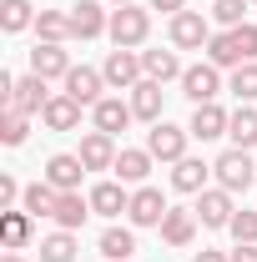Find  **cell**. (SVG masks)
I'll return each instance as SVG.
<instances>
[{"label": "cell", "mask_w": 257, "mask_h": 262, "mask_svg": "<svg viewBox=\"0 0 257 262\" xmlns=\"http://www.w3.org/2000/svg\"><path fill=\"white\" fill-rule=\"evenodd\" d=\"M111 46L116 51H136V46H146V35H152V5H116L111 10Z\"/></svg>", "instance_id": "obj_1"}, {"label": "cell", "mask_w": 257, "mask_h": 262, "mask_svg": "<svg viewBox=\"0 0 257 262\" xmlns=\"http://www.w3.org/2000/svg\"><path fill=\"white\" fill-rule=\"evenodd\" d=\"M212 177H217V187H227V192L237 196V192H247L257 182V166H252V157H247L242 146H227L222 157L212 162Z\"/></svg>", "instance_id": "obj_2"}, {"label": "cell", "mask_w": 257, "mask_h": 262, "mask_svg": "<svg viewBox=\"0 0 257 262\" xmlns=\"http://www.w3.org/2000/svg\"><path fill=\"white\" fill-rule=\"evenodd\" d=\"M166 40H172V51H207V40H212V20H207L202 10H182V15H172Z\"/></svg>", "instance_id": "obj_3"}, {"label": "cell", "mask_w": 257, "mask_h": 262, "mask_svg": "<svg viewBox=\"0 0 257 262\" xmlns=\"http://www.w3.org/2000/svg\"><path fill=\"white\" fill-rule=\"evenodd\" d=\"M106 86L111 91H131L146 81V66H141V51H106V66H101Z\"/></svg>", "instance_id": "obj_4"}, {"label": "cell", "mask_w": 257, "mask_h": 262, "mask_svg": "<svg viewBox=\"0 0 257 262\" xmlns=\"http://www.w3.org/2000/svg\"><path fill=\"white\" fill-rule=\"evenodd\" d=\"M182 96L192 101V106H207V101H217L222 96V71L212 61H197L182 71Z\"/></svg>", "instance_id": "obj_5"}, {"label": "cell", "mask_w": 257, "mask_h": 262, "mask_svg": "<svg viewBox=\"0 0 257 262\" xmlns=\"http://www.w3.org/2000/svg\"><path fill=\"white\" fill-rule=\"evenodd\" d=\"M187 141H192V131L172 126V121H157V126L146 131V151H152L157 162H166V166H177L182 157H187Z\"/></svg>", "instance_id": "obj_6"}, {"label": "cell", "mask_w": 257, "mask_h": 262, "mask_svg": "<svg viewBox=\"0 0 257 262\" xmlns=\"http://www.w3.org/2000/svg\"><path fill=\"white\" fill-rule=\"evenodd\" d=\"M197 222L202 227H212V232H222L232 227V217H237V202H232V192L227 187H207V192H197Z\"/></svg>", "instance_id": "obj_7"}, {"label": "cell", "mask_w": 257, "mask_h": 262, "mask_svg": "<svg viewBox=\"0 0 257 262\" xmlns=\"http://www.w3.org/2000/svg\"><path fill=\"white\" fill-rule=\"evenodd\" d=\"M66 15H71V35H76V40H96V35L111 31V10H106L101 0H76Z\"/></svg>", "instance_id": "obj_8"}, {"label": "cell", "mask_w": 257, "mask_h": 262, "mask_svg": "<svg viewBox=\"0 0 257 262\" xmlns=\"http://www.w3.org/2000/svg\"><path fill=\"white\" fill-rule=\"evenodd\" d=\"M161 217H166V196H161V187H131V207H126L131 227H161Z\"/></svg>", "instance_id": "obj_9"}, {"label": "cell", "mask_w": 257, "mask_h": 262, "mask_svg": "<svg viewBox=\"0 0 257 262\" xmlns=\"http://www.w3.org/2000/svg\"><path fill=\"white\" fill-rule=\"evenodd\" d=\"M61 86H66V96L81 101V106H96V101L111 91V86H106V76H101V71H91V66H71V76H66Z\"/></svg>", "instance_id": "obj_10"}, {"label": "cell", "mask_w": 257, "mask_h": 262, "mask_svg": "<svg viewBox=\"0 0 257 262\" xmlns=\"http://www.w3.org/2000/svg\"><path fill=\"white\" fill-rule=\"evenodd\" d=\"M56 192H81V177H86V162L76 157V151H56L51 162H46V171H40Z\"/></svg>", "instance_id": "obj_11"}, {"label": "cell", "mask_w": 257, "mask_h": 262, "mask_svg": "<svg viewBox=\"0 0 257 262\" xmlns=\"http://www.w3.org/2000/svg\"><path fill=\"white\" fill-rule=\"evenodd\" d=\"M31 71L40 81H66V76H71V51H66V46H51V40H35Z\"/></svg>", "instance_id": "obj_12"}, {"label": "cell", "mask_w": 257, "mask_h": 262, "mask_svg": "<svg viewBox=\"0 0 257 262\" xmlns=\"http://www.w3.org/2000/svg\"><path fill=\"white\" fill-rule=\"evenodd\" d=\"M131 121H136V111H131V101H121V96H101L96 106H91V126L106 131V136L126 131Z\"/></svg>", "instance_id": "obj_13"}, {"label": "cell", "mask_w": 257, "mask_h": 262, "mask_svg": "<svg viewBox=\"0 0 257 262\" xmlns=\"http://www.w3.org/2000/svg\"><path fill=\"white\" fill-rule=\"evenodd\" d=\"M152 162H157V157H152L146 146H121L111 171H116V182H126V187H146V177H152Z\"/></svg>", "instance_id": "obj_14"}, {"label": "cell", "mask_w": 257, "mask_h": 262, "mask_svg": "<svg viewBox=\"0 0 257 262\" xmlns=\"http://www.w3.org/2000/svg\"><path fill=\"white\" fill-rule=\"evenodd\" d=\"M161 242L166 247H192V237H197V212L192 207H166V217H161Z\"/></svg>", "instance_id": "obj_15"}, {"label": "cell", "mask_w": 257, "mask_h": 262, "mask_svg": "<svg viewBox=\"0 0 257 262\" xmlns=\"http://www.w3.org/2000/svg\"><path fill=\"white\" fill-rule=\"evenodd\" d=\"M76 157L86 162V171H111V166H116V136H106V131H86Z\"/></svg>", "instance_id": "obj_16"}, {"label": "cell", "mask_w": 257, "mask_h": 262, "mask_svg": "<svg viewBox=\"0 0 257 262\" xmlns=\"http://www.w3.org/2000/svg\"><path fill=\"white\" fill-rule=\"evenodd\" d=\"M51 96H56V91H46V81L31 71V76H20V81H15V91H10V101H5V106H15V111H26V116H40Z\"/></svg>", "instance_id": "obj_17"}, {"label": "cell", "mask_w": 257, "mask_h": 262, "mask_svg": "<svg viewBox=\"0 0 257 262\" xmlns=\"http://www.w3.org/2000/svg\"><path fill=\"white\" fill-rule=\"evenodd\" d=\"M81 111H86L81 101H71L66 91H56V96L46 101V111H40V126L46 131H76L81 126Z\"/></svg>", "instance_id": "obj_18"}, {"label": "cell", "mask_w": 257, "mask_h": 262, "mask_svg": "<svg viewBox=\"0 0 257 262\" xmlns=\"http://www.w3.org/2000/svg\"><path fill=\"white\" fill-rule=\"evenodd\" d=\"M227 121H232V111H222L217 101H207V106H192L187 131H192L197 141H217V136H227Z\"/></svg>", "instance_id": "obj_19"}, {"label": "cell", "mask_w": 257, "mask_h": 262, "mask_svg": "<svg viewBox=\"0 0 257 262\" xmlns=\"http://www.w3.org/2000/svg\"><path fill=\"white\" fill-rule=\"evenodd\" d=\"M86 196H91V212H96V217H121L131 207V187L126 182H96Z\"/></svg>", "instance_id": "obj_20"}, {"label": "cell", "mask_w": 257, "mask_h": 262, "mask_svg": "<svg viewBox=\"0 0 257 262\" xmlns=\"http://www.w3.org/2000/svg\"><path fill=\"white\" fill-rule=\"evenodd\" d=\"M31 237H35V217L26 212V207H10V212H0V242H5V252H20Z\"/></svg>", "instance_id": "obj_21"}, {"label": "cell", "mask_w": 257, "mask_h": 262, "mask_svg": "<svg viewBox=\"0 0 257 262\" xmlns=\"http://www.w3.org/2000/svg\"><path fill=\"white\" fill-rule=\"evenodd\" d=\"M207 177H212V166L202 162V157H182V162L172 166V187H177V192H187V196L207 192Z\"/></svg>", "instance_id": "obj_22"}, {"label": "cell", "mask_w": 257, "mask_h": 262, "mask_svg": "<svg viewBox=\"0 0 257 262\" xmlns=\"http://www.w3.org/2000/svg\"><path fill=\"white\" fill-rule=\"evenodd\" d=\"M161 96H166V91H161V81H152V76H146L141 86H131V111H136V121H152V126H157L161 121Z\"/></svg>", "instance_id": "obj_23"}, {"label": "cell", "mask_w": 257, "mask_h": 262, "mask_svg": "<svg viewBox=\"0 0 257 262\" xmlns=\"http://www.w3.org/2000/svg\"><path fill=\"white\" fill-rule=\"evenodd\" d=\"M56 227H66V232H81V222L91 217V196H81V192H61L56 196Z\"/></svg>", "instance_id": "obj_24"}, {"label": "cell", "mask_w": 257, "mask_h": 262, "mask_svg": "<svg viewBox=\"0 0 257 262\" xmlns=\"http://www.w3.org/2000/svg\"><path fill=\"white\" fill-rule=\"evenodd\" d=\"M141 66H146V76L161 81V86H166V81H182V71H187L177 51H141Z\"/></svg>", "instance_id": "obj_25"}, {"label": "cell", "mask_w": 257, "mask_h": 262, "mask_svg": "<svg viewBox=\"0 0 257 262\" xmlns=\"http://www.w3.org/2000/svg\"><path fill=\"white\" fill-rule=\"evenodd\" d=\"M35 15H40V10H35L31 0H0V31H5V35L31 31V26H35Z\"/></svg>", "instance_id": "obj_26"}, {"label": "cell", "mask_w": 257, "mask_h": 262, "mask_svg": "<svg viewBox=\"0 0 257 262\" xmlns=\"http://www.w3.org/2000/svg\"><path fill=\"white\" fill-rule=\"evenodd\" d=\"M35 40H51V46L76 40V35H71V15H66V10H40V15H35Z\"/></svg>", "instance_id": "obj_27"}, {"label": "cell", "mask_w": 257, "mask_h": 262, "mask_svg": "<svg viewBox=\"0 0 257 262\" xmlns=\"http://www.w3.org/2000/svg\"><path fill=\"white\" fill-rule=\"evenodd\" d=\"M227 136H232V146L252 151V146H257V106H237L232 121H227Z\"/></svg>", "instance_id": "obj_28"}, {"label": "cell", "mask_w": 257, "mask_h": 262, "mask_svg": "<svg viewBox=\"0 0 257 262\" xmlns=\"http://www.w3.org/2000/svg\"><path fill=\"white\" fill-rule=\"evenodd\" d=\"M131 252H136V232L131 227H106L101 232V257L106 262H131Z\"/></svg>", "instance_id": "obj_29"}, {"label": "cell", "mask_w": 257, "mask_h": 262, "mask_svg": "<svg viewBox=\"0 0 257 262\" xmlns=\"http://www.w3.org/2000/svg\"><path fill=\"white\" fill-rule=\"evenodd\" d=\"M76 232H66V227H56L51 237H40V262H76Z\"/></svg>", "instance_id": "obj_30"}, {"label": "cell", "mask_w": 257, "mask_h": 262, "mask_svg": "<svg viewBox=\"0 0 257 262\" xmlns=\"http://www.w3.org/2000/svg\"><path fill=\"white\" fill-rule=\"evenodd\" d=\"M207 61L217 66V71H237V66H247V61H242V51H237V40H232V31H222V35L207 40Z\"/></svg>", "instance_id": "obj_31"}, {"label": "cell", "mask_w": 257, "mask_h": 262, "mask_svg": "<svg viewBox=\"0 0 257 262\" xmlns=\"http://www.w3.org/2000/svg\"><path fill=\"white\" fill-rule=\"evenodd\" d=\"M56 187H51V182H46V177H40V182H31V187H26V196H20V207H26V212H31V217H51V212H56Z\"/></svg>", "instance_id": "obj_32"}, {"label": "cell", "mask_w": 257, "mask_h": 262, "mask_svg": "<svg viewBox=\"0 0 257 262\" xmlns=\"http://www.w3.org/2000/svg\"><path fill=\"white\" fill-rule=\"evenodd\" d=\"M26 136H31V116L15 111V106H0V141L5 146H26Z\"/></svg>", "instance_id": "obj_33"}, {"label": "cell", "mask_w": 257, "mask_h": 262, "mask_svg": "<svg viewBox=\"0 0 257 262\" xmlns=\"http://www.w3.org/2000/svg\"><path fill=\"white\" fill-rule=\"evenodd\" d=\"M227 91L237 96V106H252V101H257V61L237 66V71H232V81H227Z\"/></svg>", "instance_id": "obj_34"}, {"label": "cell", "mask_w": 257, "mask_h": 262, "mask_svg": "<svg viewBox=\"0 0 257 262\" xmlns=\"http://www.w3.org/2000/svg\"><path fill=\"white\" fill-rule=\"evenodd\" d=\"M247 5H252V0H212V20H217L222 31H237V26L247 20Z\"/></svg>", "instance_id": "obj_35"}, {"label": "cell", "mask_w": 257, "mask_h": 262, "mask_svg": "<svg viewBox=\"0 0 257 262\" xmlns=\"http://www.w3.org/2000/svg\"><path fill=\"white\" fill-rule=\"evenodd\" d=\"M232 237H237V242H257V207H242V212H237V217H232Z\"/></svg>", "instance_id": "obj_36"}, {"label": "cell", "mask_w": 257, "mask_h": 262, "mask_svg": "<svg viewBox=\"0 0 257 262\" xmlns=\"http://www.w3.org/2000/svg\"><path fill=\"white\" fill-rule=\"evenodd\" d=\"M232 40H237V51H242V61H257V26H252V20H242V26L232 31Z\"/></svg>", "instance_id": "obj_37"}, {"label": "cell", "mask_w": 257, "mask_h": 262, "mask_svg": "<svg viewBox=\"0 0 257 262\" xmlns=\"http://www.w3.org/2000/svg\"><path fill=\"white\" fill-rule=\"evenodd\" d=\"M20 196H26V187L10 177V171H0V212H10V207H20Z\"/></svg>", "instance_id": "obj_38"}, {"label": "cell", "mask_w": 257, "mask_h": 262, "mask_svg": "<svg viewBox=\"0 0 257 262\" xmlns=\"http://www.w3.org/2000/svg\"><path fill=\"white\" fill-rule=\"evenodd\" d=\"M152 10H161V15H182L187 10V0H146Z\"/></svg>", "instance_id": "obj_39"}, {"label": "cell", "mask_w": 257, "mask_h": 262, "mask_svg": "<svg viewBox=\"0 0 257 262\" xmlns=\"http://www.w3.org/2000/svg\"><path fill=\"white\" fill-rule=\"evenodd\" d=\"M232 262H257V242H237L232 247Z\"/></svg>", "instance_id": "obj_40"}, {"label": "cell", "mask_w": 257, "mask_h": 262, "mask_svg": "<svg viewBox=\"0 0 257 262\" xmlns=\"http://www.w3.org/2000/svg\"><path fill=\"white\" fill-rule=\"evenodd\" d=\"M192 262H232V252H217V247H202Z\"/></svg>", "instance_id": "obj_41"}, {"label": "cell", "mask_w": 257, "mask_h": 262, "mask_svg": "<svg viewBox=\"0 0 257 262\" xmlns=\"http://www.w3.org/2000/svg\"><path fill=\"white\" fill-rule=\"evenodd\" d=\"M0 262H26V257H20V252H5V257H0Z\"/></svg>", "instance_id": "obj_42"}, {"label": "cell", "mask_w": 257, "mask_h": 262, "mask_svg": "<svg viewBox=\"0 0 257 262\" xmlns=\"http://www.w3.org/2000/svg\"><path fill=\"white\" fill-rule=\"evenodd\" d=\"M111 5H136V0H111Z\"/></svg>", "instance_id": "obj_43"}, {"label": "cell", "mask_w": 257, "mask_h": 262, "mask_svg": "<svg viewBox=\"0 0 257 262\" xmlns=\"http://www.w3.org/2000/svg\"><path fill=\"white\" fill-rule=\"evenodd\" d=\"M252 5H257V0H252Z\"/></svg>", "instance_id": "obj_44"}]
</instances>
